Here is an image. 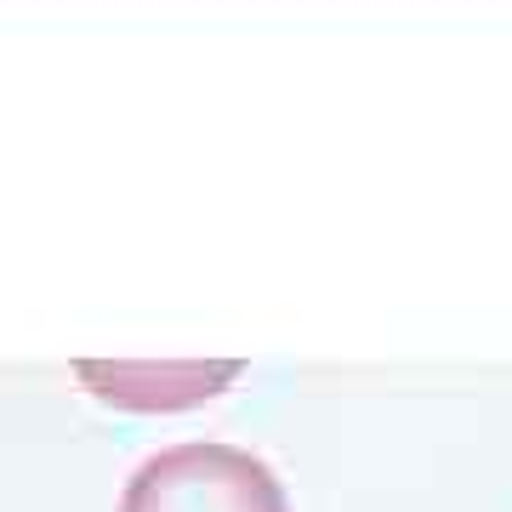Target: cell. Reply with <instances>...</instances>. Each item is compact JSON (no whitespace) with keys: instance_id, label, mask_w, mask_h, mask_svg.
<instances>
[{"instance_id":"cell-1","label":"cell","mask_w":512,"mask_h":512,"mask_svg":"<svg viewBox=\"0 0 512 512\" xmlns=\"http://www.w3.org/2000/svg\"><path fill=\"white\" fill-rule=\"evenodd\" d=\"M120 512H291V495L262 456L194 439L148 456L126 478Z\"/></svg>"},{"instance_id":"cell-2","label":"cell","mask_w":512,"mask_h":512,"mask_svg":"<svg viewBox=\"0 0 512 512\" xmlns=\"http://www.w3.org/2000/svg\"><path fill=\"white\" fill-rule=\"evenodd\" d=\"M239 370H245L239 359H217V365H97V359H80L74 376L86 382V393L120 404V410H188V404L217 399Z\"/></svg>"}]
</instances>
